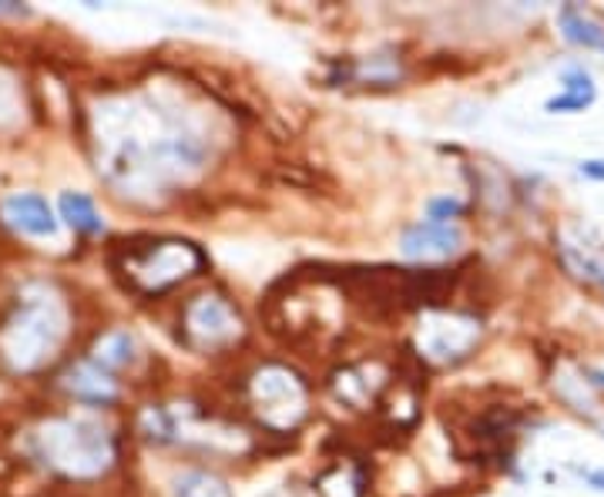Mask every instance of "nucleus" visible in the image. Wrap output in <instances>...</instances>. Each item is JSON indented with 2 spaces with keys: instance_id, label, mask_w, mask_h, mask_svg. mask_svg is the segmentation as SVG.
Wrapping results in <instances>:
<instances>
[{
  "instance_id": "nucleus-1",
  "label": "nucleus",
  "mask_w": 604,
  "mask_h": 497,
  "mask_svg": "<svg viewBox=\"0 0 604 497\" xmlns=\"http://www.w3.org/2000/svg\"><path fill=\"white\" fill-rule=\"evenodd\" d=\"M205 266V256L198 246L185 239H145V242H125V262L122 272L128 286L138 293H164L175 283L189 280Z\"/></svg>"
},
{
  "instance_id": "nucleus-2",
  "label": "nucleus",
  "mask_w": 604,
  "mask_h": 497,
  "mask_svg": "<svg viewBox=\"0 0 604 497\" xmlns=\"http://www.w3.org/2000/svg\"><path fill=\"white\" fill-rule=\"evenodd\" d=\"M252 407L269 427H293L306 414L303 380L280 363H269L252 376Z\"/></svg>"
},
{
  "instance_id": "nucleus-3",
  "label": "nucleus",
  "mask_w": 604,
  "mask_h": 497,
  "mask_svg": "<svg viewBox=\"0 0 604 497\" xmlns=\"http://www.w3.org/2000/svg\"><path fill=\"white\" fill-rule=\"evenodd\" d=\"M242 334V319L239 313L218 296H198L189 309H185V337L192 347L198 350H223L229 343H236V337Z\"/></svg>"
},
{
  "instance_id": "nucleus-4",
  "label": "nucleus",
  "mask_w": 604,
  "mask_h": 497,
  "mask_svg": "<svg viewBox=\"0 0 604 497\" xmlns=\"http://www.w3.org/2000/svg\"><path fill=\"white\" fill-rule=\"evenodd\" d=\"M54 444V464H61L71 474H94L112 458V444L107 433L88 423H61L58 430H50Z\"/></svg>"
},
{
  "instance_id": "nucleus-5",
  "label": "nucleus",
  "mask_w": 604,
  "mask_h": 497,
  "mask_svg": "<svg viewBox=\"0 0 604 497\" xmlns=\"http://www.w3.org/2000/svg\"><path fill=\"white\" fill-rule=\"evenodd\" d=\"M464 246L460 226L451 223H417L403 233L400 252L407 259H451Z\"/></svg>"
},
{
  "instance_id": "nucleus-6",
  "label": "nucleus",
  "mask_w": 604,
  "mask_h": 497,
  "mask_svg": "<svg viewBox=\"0 0 604 497\" xmlns=\"http://www.w3.org/2000/svg\"><path fill=\"white\" fill-rule=\"evenodd\" d=\"M4 215L14 229H21L27 236H54V229H58L47 199H41V195H11L4 202Z\"/></svg>"
},
{
  "instance_id": "nucleus-7",
  "label": "nucleus",
  "mask_w": 604,
  "mask_h": 497,
  "mask_svg": "<svg viewBox=\"0 0 604 497\" xmlns=\"http://www.w3.org/2000/svg\"><path fill=\"white\" fill-rule=\"evenodd\" d=\"M561 91L555 98H547V112L551 115H578L584 108L594 104V84H591V75L584 68H568L561 75Z\"/></svg>"
},
{
  "instance_id": "nucleus-8",
  "label": "nucleus",
  "mask_w": 604,
  "mask_h": 497,
  "mask_svg": "<svg viewBox=\"0 0 604 497\" xmlns=\"http://www.w3.org/2000/svg\"><path fill=\"white\" fill-rule=\"evenodd\" d=\"M558 27L565 34L568 44L574 47H584V50H601L604 54V24L594 21L588 11L574 8V4H565L558 11Z\"/></svg>"
},
{
  "instance_id": "nucleus-9",
  "label": "nucleus",
  "mask_w": 604,
  "mask_h": 497,
  "mask_svg": "<svg viewBox=\"0 0 604 497\" xmlns=\"http://www.w3.org/2000/svg\"><path fill=\"white\" fill-rule=\"evenodd\" d=\"M61 218H65V223H68L75 233L94 236V233L104 229V223H101V215H98L94 202H91L88 195H81V192H65V195H61Z\"/></svg>"
},
{
  "instance_id": "nucleus-10",
  "label": "nucleus",
  "mask_w": 604,
  "mask_h": 497,
  "mask_svg": "<svg viewBox=\"0 0 604 497\" xmlns=\"http://www.w3.org/2000/svg\"><path fill=\"white\" fill-rule=\"evenodd\" d=\"M175 497H232V490L218 474L189 471L175 481Z\"/></svg>"
},
{
  "instance_id": "nucleus-11",
  "label": "nucleus",
  "mask_w": 604,
  "mask_h": 497,
  "mask_svg": "<svg viewBox=\"0 0 604 497\" xmlns=\"http://www.w3.org/2000/svg\"><path fill=\"white\" fill-rule=\"evenodd\" d=\"M132 350H135V343H132L128 334H112V337H104V340L98 343L94 360L104 363V366H125V363L132 360Z\"/></svg>"
},
{
  "instance_id": "nucleus-12",
  "label": "nucleus",
  "mask_w": 604,
  "mask_h": 497,
  "mask_svg": "<svg viewBox=\"0 0 604 497\" xmlns=\"http://www.w3.org/2000/svg\"><path fill=\"white\" fill-rule=\"evenodd\" d=\"M426 212H430V223H451V218H457L464 212V202H457V199H433L426 205Z\"/></svg>"
},
{
  "instance_id": "nucleus-13",
  "label": "nucleus",
  "mask_w": 604,
  "mask_h": 497,
  "mask_svg": "<svg viewBox=\"0 0 604 497\" xmlns=\"http://www.w3.org/2000/svg\"><path fill=\"white\" fill-rule=\"evenodd\" d=\"M581 176L591 179V182H604V161L601 158H588L581 161Z\"/></svg>"
},
{
  "instance_id": "nucleus-14",
  "label": "nucleus",
  "mask_w": 604,
  "mask_h": 497,
  "mask_svg": "<svg viewBox=\"0 0 604 497\" xmlns=\"http://www.w3.org/2000/svg\"><path fill=\"white\" fill-rule=\"evenodd\" d=\"M588 484H591L594 490L604 494V467H601V471H591V474H588Z\"/></svg>"
}]
</instances>
